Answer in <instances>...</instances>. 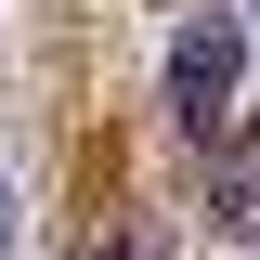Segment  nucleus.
<instances>
[{
	"label": "nucleus",
	"mask_w": 260,
	"mask_h": 260,
	"mask_svg": "<svg viewBox=\"0 0 260 260\" xmlns=\"http://www.w3.org/2000/svg\"><path fill=\"white\" fill-rule=\"evenodd\" d=\"M247 65H260L247 0H234V13H182V26H169V130H195V156L234 130V104H247Z\"/></svg>",
	"instance_id": "1"
},
{
	"label": "nucleus",
	"mask_w": 260,
	"mask_h": 260,
	"mask_svg": "<svg viewBox=\"0 0 260 260\" xmlns=\"http://www.w3.org/2000/svg\"><path fill=\"white\" fill-rule=\"evenodd\" d=\"M208 234H260V130H221L208 156Z\"/></svg>",
	"instance_id": "2"
},
{
	"label": "nucleus",
	"mask_w": 260,
	"mask_h": 260,
	"mask_svg": "<svg viewBox=\"0 0 260 260\" xmlns=\"http://www.w3.org/2000/svg\"><path fill=\"white\" fill-rule=\"evenodd\" d=\"M91 260H169V234H143V221H117V234H104Z\"/></svg>",
	"instance_id": "3"
},
{
	"label": "nucleus",
	"mask_w": 260,
	"mask_h": 260,
	"mask_svg": "<svg viewBox=\"0 0 260 260\" xmlns=\"http://www.w3.org/2000/svg\"><path fill=\"white\" fill-rule=\"evenodd\" d=\"M0 260H13V182H0Z\"/></svg>",
	"instance_id": "4"
},
{
	"label": "nucleus",
	"mask_w": 260,
	"mask_h": 260,
	"mask_svg": "<svg viewBox=\"0 0 260 260\" xmlns=\"http://www.w3.org/2000/svg\"><path fill=\"white\" fill-rule=\"evenodd\" d=\"M247 26H260V0H247Z\"/></svg>",
	"instance_id": "5"
}]
</instances>
